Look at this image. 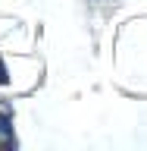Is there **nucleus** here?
<instances>
[{"label": "nucleus", "mask_w": 147, "mask_h": 151, "mask_svg": "<svg viewBox=\"0 0 147 151\" xmlns=\"http://www.w3.org/2000/svg\"><path fill=\"white\" fill-rule=\"evenodd\" d=\"M0 85H6V66H3V60H0Z\"/></svg>", "instance_id": "obj_1"}]
</instances>
